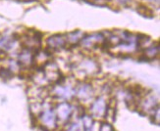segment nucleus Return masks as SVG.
<instances>
[{"label":"nucleus","mask_w":160,"mask_h":131,"mask_svg":"<svg viewBox=\"0 0 160 131\" xmlns=\"http://www.w3.org/2000/svg\"><path fill=\"white\" fill-rule=\"evenodd\" d=\"M38 119L41 122L40 125L46 127L48 130H53L58 127V119L57 115L53 109H48L45 111H42L38 115Z\"/></svg>","instance_id":"1"},{"label":"nucleus","mask_w":160,"mask_h":131,"mask_svg":"<svg viewBox=\"0 0 160 131\" xmlns=\"http://www.w3.org/2000/svg\"><path fill=\"white\" fill-rule=\"evenodd\" d=\"M107 109V104L103 98H97L90 107V114L93 119L104 118Z\"/></svg>","instance_id":"2"},{"label":"nucleus","mask_w":160,"mask_h":131,"mask_svg":"<svg viewBox=\"0 0 160 131\" xmlns=\"http://www.w3.org/2000/svg\"><path fill=\"white\" fill-rule=\"evenodd\" d=\"M55 113H56L58 121L60 120L63 122H67L69 119H70L71 115H72L73 108L68 102H63V103H60V104L57 106Z\"/></svg>","instance_id":"3"},{"label":"nucleus","mask_w":160,"mask_h":131,"mask_svg":"<svg viewBox=\"0 0 160 131\" xmlns=\"http://www.w3.org/2000/svg\"><path fill=\"white\" fill-rule=\"evenodd\" d=\"M68 42V39H65L63 35H54L47 40V44L51 49H59L64 47Z\"/></svg>","instance_id":"4"},{"label":"nucleus","mask_w":160,"mask_h":131,"mask_svg":"<svg viewBox=\"0 0 160 131\" xmlns=\"http://www.w3.org/2000/svg\"><path fill=\"white\" fill-rule=\"evenodd\" d=\"M92 86L90 85H88V84H83L82 85L79 90H78V96L82 99V100H88L92 97Z\"/></svg>","instance_id":"5"},{"label":"nucleus","mask_w":160,"mask_h":131,"mask_svg":"<svg viewBox=\"0 0 160 131\" xmlns=\"http://www.w3.org/2000/svg\"><path fill=\"white\" fill-rule=\"evenodd\" d=\"M82 130L83 131H92L93 124H94V119L92 115H83L82 116Z\"/></svg>","instance_id":"6"},{"label":"nucleus","mask_w":160,"mask_h":131,"mask_svg":"<svg viewBox=\"0 0 160 131\" xmlns=\"http://www.w3.org/2000/svg\"><path fill=\"white\" fill-rule=\"evenodd\" d=\"M98 131H115V129H114V127L112 126L111 123H109L107 121H102L100 123Z\"/></svg>","instance_id":"7"},{"label":"nucleus","mask_w":160,"mask_h":131,"mask_svg":"<svg viewBox=\"0 0 160 131\" xmlns=\"http://www.w3.org/2000/svg\"><path fill=\"white\" fill-rule=\"evenodd\" d=\"M65 131H83L79 122H73L69 124Z\"/></svg>","instance_id":"8"},{"label":"nucleus","mask_w":160,"mask_h":131,"mask_svg":"<svg viewBox=\"0 0 160 131\" xmlns=\"http://www.w3.org/2000/svg\"><path fill=\"white\" fill-rule=\"evenodd\" d=\"M13 75L11 70H8V68H1L0 70V77H5V78H10Z\"/></svg>","instance_id":"9"}]
</instances>
